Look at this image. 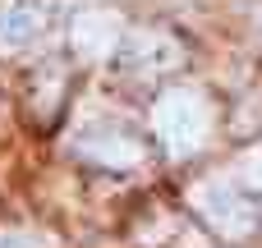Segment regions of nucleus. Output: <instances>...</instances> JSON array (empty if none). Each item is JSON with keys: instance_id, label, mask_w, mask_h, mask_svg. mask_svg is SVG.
<instances>
[{"instance_id": "nucleus-1", "label": "nucleus", "mask_w": 262, "mask_h": 248, "mask_svg": "<svg viewBox=\"0 0 262 248\" xmlns=\"http://www.w3.org/2000/svg\"><path fill=\"white\" fill-rule=\"evenodd\" d=\"M216 110L198 87H166L152 101V133L166 147V156H193L212 138Z\"/></svg>"}, {"instance_id": "nucleus-2", "label": "nucleus", "mask_w": 262, "mask_h": 248, "mask_svg": "<svg viewBox=\"0 0 262 248\" xmlns=\"http://www.w3.org/2000/svg\"><path fill=\"white\" fill-rule=\"evenodd\" d=\"M189 207L221 235V239H249L258 230V207L226 179H203L189 189Z\"/></svg>"}, {"instance_id": "nucleus-3", "label": "nucleus", "mask_w": 262, "mask_h": 248, "mask_svg": "<svg viewBox=\"0 0 262 248\" xmlns=\"http://www.w3.org/2000/svg\"><path fill=\"white\" fill-rule=\"evenodd\" d=\"M120 74L124 78H157V74H170V69H180L184 64V46L170 37V32H161V28H134V32H124V41H120Z\"/></svg>"}, {"instance_id": "nucleus-4", "label": "nucleus", "mask_w": 262, "mask_h": 248, "mask_svg": "<svg viewBox=\"0 0 262 248\" xmlns=\"http://www.w3.org/2000/svg\"><path fill=\"white\" fill-rule=\"evenodd\" d=\"M124 18L106 5H88L69 18V46L83 55V60H111L124 41Z\"/></svg>"}, {"instance_id": "nucleus-5", "label": "nucleus", "mask_w": 262, "mask_h": 248, "mask_svg": "<svg viewBox=\"0 0 262 248\" xmlns=\"http://www.w3.org/2000/svg\"><path fill=\"white\" fill-rule=\"evenodd\" d=\"M55 23V5L51 0H5L0 5V51L18 55L46 41Z\"/></svg>"}, {"instance_id": "nucleus-6", "label": "nucleus", "mask_w": 262, "mask_h": 248, "mask_svg": "<svg viewBox=\"0 0 262 248\" xmlns=\"http://www.w3.org/2000/svg\"><path fill=\"white\" fill-rule=\"evenodd\" d=\"M78 152H83L88 161H97V166H111V170H134V166H143V156H147L143 138H138L134 129H124V124H92V129L78 138Z\"/></svg>"}, {"instance_id": "nucleus-7", "label": "nucleus", "mask_w": 262, "mask_h": 248, "mask_svg": "<svg viewBox=\"0 0 262 248\" xmlns=\"http://www.w3.org/2000/svg\"><path fill=\"white\" fill-rule=\"evenodd\" d=\"M230 179L249 193H262V147H249L235 166H230Z\"/></svg>"}, {"instance_id": "nucleus-8", "label": "nucleus", "mask_w": 262, "mask_h": 248, "mask_svg": "<svg viewBox=\"0 0 262 248\" xmlns=\"http://www.w3.org/2000/svg\"><path fill=\"white\" fill-rule=\"evenodd\" d=\"M0 248H51V239L41 230H18V226H5L0 230Z\"/></svg>"}]
</instances>
